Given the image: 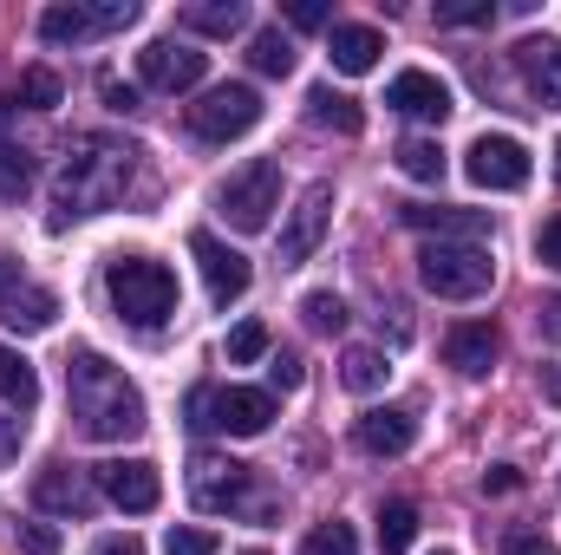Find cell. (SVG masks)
<instances>
[{"instance_id":"6da1fadb","label":"cell","mask_w":561,"mask_h":555,"mask_svg":"<svg viewBox=\"0 0 561 555\" xmlns=\"http://www.w3.org/2000/svg\"><path fill=\"white\" fill-rule=\"evenodd\" d=\"M131 170H138V144L105 138V132L72 138L66 163H59V183H53V229H66V223H79V216L112 209V203L125 196Z\"/></svg>"},{"instance_id":"7a4b0ae2","label":"cell","mask_w":561,"mask_h":555,"mask_svg":"<svg viewBox=\"0 0 561 555\" xmlns=\"http://www.w3.org/2000/svg\"><path fill=\"white\" fill-rule=\"evenodd\" d=\"M66 393H72L79 431L99 438V444H125V438L144 431V393L105 360V353H92V347H79V353L66 360Z\"/></svg>"},{"instance_id":"3957f363","label":"cell","mask_w":561,"mask_h":555,"mask_svg":"<svg viewBox=\"0 0 561 555\" xmlns=\"http://www.w3.org/2000/svg\"><path fill=\"white\" fill-rule=\"evenodd\" d=\"M105 294H112L118 320H131L144 333L176 314V275H170L163 262H150V256H118V262L105 269Z\"/></svg>"},{"instance_id":"277c9868","label":"cell","mask_w":561,"mask_h":555,"mask_svg":"<svg viewBox=\"0 0 561 555\" xmlns=\"http://www.w3.org/2000/svg\"><path fill=\"white\" fill-rule=\"evenodd\" d=\"M419 281L437 301H477L496 287V262L483 242H424L419 249Z\"/></svg>"},{"instance_id":"5b68a950","label":"cell","mask_w":561,"mask_h":555,"mask_svg":"<svg viewBox=\"0 0 561 555\" xmlns=\"http://www.w3.org/2000/svg\"><path fill=\"white\" fill-rule=\"evenodd\" d=\"M275 203H280V163H275V157H255V163H242V170H236V177L216 190V209H222V223H229V229H242V236L268 229Z\"/></svg>"},{"instance_id":"8992f818","label":"cell","mask_w":561,"mask_h":555,"mask_svg":"<svg viewBox=\"0 0 561 555\" xmlns=\"http://www.w3.org/2000/svg\"><path fill=\"white\" fill-rule=\"evenodd\" d=\"M190 418L196 424H216L229 438H262L275 424V393H255V386H216V393H190Z\"/></svg>"},{"instance_id":"52a82bcc","label":"cell","mask_w":561,"mask_h":555,"mask_svg":"<svg viewBox=\"0 0 561 555\" xmlns=\"http://www.w3.org/2000/svg\"><path fill=\"white\" fill-rule=\"evenodd\" d=\"M262 125V92L255 86H216L190 105V132L203 144H229V138H249Z\"/></svg>"},{"instance_id":"ba28073f","label":"cell","mask_w":561,"mask_h":555,"mask_svg":"<svg viewBox=\"0 0 561 555\" xmlns=\"http://www.w3.org/2000/svg\"><path fill=\"white\" fill-rule=\"evenodd\" d=\"M249 484H255V471L236 464V457H216V451H196L190 457V503L209 510V517L249 510Z\"/></svg>"},{"instance_id":"9c48e42d","label":"cell","mask_w":561,"mask_h":555,"mask_svg":"<svg viewBox=\"0 0 561 555\" xmlns=\"http://www.w3.org/2000/svg\"><path fill=\"white\" fill-rule=\"evenodd\" d=\"M138 20V0H92V7H46L39 13V39L53 46H72V39H92V33H125Z\"/></svg>"},{"instance_id":"30bf717a","label":"cell","mask_w":561,"mask_h":555,"mask_svg":"<svg viewBox=\"0 0 561 555\" xmlns=\"http://www.w3.org/2000/svg\"><path fill=\"white\" fill-rule=\"evenodd\" d=\"M463 177L477 190H523L529 183V150L510 138V132H483V138L463 150Z\"/></svg>"},{"instance_id":"8fae6325","label":"cell","mask_w":561,"mask_h":555,"mask_svg":"<svg viewBox=\"0 0 561 555\" xmlns=\"http://www.w3.org/2000/svg\"><path fill=\"white\" fill-rule=\"evenodd\" d=\"M138 72H144L150 92H190V86H203L209 53H196V46H183V39H150L138 53Z\"/></svg>"},{"instance_id":"7c38bea8","label":"cell","mask_w":561,"mask_h":555,"mask_svg":"<svg viewBox=\"0 0 561 555\" xmlns=\"http://www.w3.org/2000/svg\"><path fill=\"white\" fill-rule=\"evenodd\" d=\"M327 216H333V183H307L300 203H294V216H287V229H280V269H300L320 249Z\"/></svg>"},{"instance_id":"4fadbf2b","label":"cell","mask_w":561,"mask_h":555,"mask_svg":"<svg viewBox=\"0 0 561 555\" xmlns=\"http://www.w3.org/2000/svg\"><path fill=\"white\" fill-rule=\"evenodd\" d=\"M99 497H105L99 477H85L79 464H46V471L33 477V503L53 510V517H92Z\"/></svg>"},{"instance_id":"5bb4252c","label":"cell","mask_w":561,"mask_h":555,"mask_svg":"<svg viewBox=\"0 0 561 555\" xmlns=\"http://www.w3.org/2000/svg\"><path fill=\"white\" fill-rule=\"evenodd\" d=\"M190 256L203 262V281H209V301H216V307H229V301H242V294H249V281H255V275H249V256H236L222 236L196 229V236H190Z\"/></svg>"},{"instance_id":"9a60e30c","label":"cell","mask_w":561,"mask_h":555,"mask_svg":"<svg viewBox=\"0 0 561 555\" xmlns=\"http://www.w3.org/2000/svg\"><path fill=\"white\" fill-rule=\"evenodd\" d=\"M99 490L118 503V510H157L163 503V477H157V464H144V457H118V464H99Z\"/></svg>"},{"instance_id":"2e32d148","label":"cell","mask_w":561,"mask_h":555,"mask_svg":"<svg viewBox=\"0 0 561 555\" xmlns=\"http://www.w3.org/2000/svg\"><path fill=\"white\" fill-rule=\"evenodd\" d=\"M386 105L392 112H405V118H424V125H444L450 118V86L437 79V72H399L392 86H386Z\"/></svg>"},{"instance_id":"e0dca14e","label":"cell","mask_w":561,"mask_h":555,"mask_svg":"<svg viewBox=\"0 0 561 555\" xmlns=\"http://www.w3.org/2000/svg\"><path fill=\"white\" fill-rule=\"evenodd\" d=\"M412 444H419L412 406H373V412H359V451H373V457H405Z\"/></svg>"},{"instance_id":"ac0fdd59","label":"cell","mask_w":561,"mask_h":555,"mask_svg":"<svg viewBox=\"0 0 561 555\" xmlns=\"http://www.w3.org/2000/svg\"><path fill=\"white\" fill-rule=\"evenodd\" d=\"M496 353H503V333H496L490 320H463V327L444 333V360H450L463 380H483V373L496 366Z\"/></svg>"},{"instance_id":"d6986e66","label":"cell","mask_w":561,"mask_h":555,"mask_svg":"<svg viewBox=\"0 0 561 555\" xmlns=\"http://www.w3.org/2000/svg\"><path fill=\"white\" fill-rule=\"evenodd\" d=\"M399 216H405L412 229H437V242H444V236H450V242H477V236L490 229L483 209H457V203H399Z\"/></svg>"},{"instance_id":"ffe728a7","label":"cell","mask_w":561,"mask_h":555,"mask_svg":"<svg viewBox=\"0 0 561 555\" xmlns=\"http://www.w3.org/2000/svg\"><path fill=\"white\" fill-rule=\"evenodd\" d=\"M516 72H523V79H529V92L556 112V105H561V39H549V33L523 39V46H516Z\"/></svg>"},{"instance_id":"44dd1931","label":"cell","mask_w":561,"mask_h":555,"mask_svg":"<svg viewBox=\"0 0 561 555\" xmlns=\"http://www.w3.org/2000/svg\"><path fill=\"white\" fill-rule=\"evenodd\" d=\"M53 320H59V294L53 287H26L20 281V287L0 294V327L7 333H46Z\"/></svg>"},{"instance_id":"7402d4cb","label":"cell","mask_w":561,"mask_h":555,"mask_svg":"<svg viewBox=\"0 0 561 555\" xmlns=\"http://www.w3.org/2000/svg\"><path fill=\"white\" fill-rule=\"evenodd\" d=\"M379 53H386V33H379V26H353V20H340V26H333V39H327L333 72H373V66H379Z\"/></svg>"},{"instance_id":"603a6c76","label":"cell","mask_w":561,"mask_h":555,"mask_svg":"<svg viewBox=\"0 0 561 555\" xmlns=\"http://www.w3.org/2000/svg\"><path fill=\"white\" fill-rule=\"evenodd\" d=\"M307 118H313L320 132H340V138H359V132H366L359 99H346V92H333V86H313V92H307Z\"/></svg>"},{"instance_id":"cb8c5ba5","label":"cell","mask_w":561,"mask_h":555,"mask_svg":"<svg viewBox=\"0 0 561 555\" xmlns=\"http://www.w3.org/2000/svg\"><path fill=\"white\" fill-rule=\"evenodd\" d=\"M0 399H7V412H20V418L39 406V373H33V360L13 353L7 340H0Z\"/></svg>"},{"instance_id":"d4e9b609","label":"cell","mask_w":561,"mask_h":555,"mask_svg":"<svg viewBox=\"0 0 561 555\" xmlns=\"http://www.w3.org/2000/svg\"><path fill=\"white\" fill-rule=\"evenodd\" d=\"M183 26L190 33H209V39H229V33L249 26V7L242 0H196V7H183Z\"/></svg>"},{"instance_id":"484cf974","label":"cell","mask_w":561,"mask_h":555,"mask_svg":"<svg viewBox=\"0 0 561 555\" xmlns=\"http://www.w3.org/2000/svg\"><path fill=\"white\" fill-rule=\"evenodd\" d=\"M386 373H392V366H386L379 347H346V353H340V386H346V393H379Z\"/></svg>"},{"instance_id":"4316f807","label":"cell","mask_w":561,"mask_h":555,"mask_svg":"<svg viewBox=\"0 0 561 555\" xmlns=\"http://www.w3.org/2000/svg\"><path fill=\"white\" fill-rule=\"evenodd\" d=\"M249 66H255L262 79H287V72H294V39H287L280 26H262V33L249 39Z\"/></svg>"},{"instance_id":"83f0119b","label":"cell","mask_w":561,"mask_h":555,"mask_svg":"<svg viewBox=\"0 0 561 555\" xmlns=\"http://www.w3.org/2000/svg\"><path fill=\"white\" fill-rule=\"evenodd\" d=\"M399 170L412 183H444V144L437 138H405L399 144Z\"/></svg>"},{"instance_id":"f1b7e54d","label":"cell","mask_w":561,"mask_h":555,"mask_svg":"<svg viewBox=\"0 0 561 555\" xmlns=\"http://www.w3.org/2000/svg\"><path fill=\"white\" fill-rule=\"evenodd\" d=\"M33 190V150L0 138V203H20Z\"/></svg>"},{"instance_id":"f546056e","label":"cell","mask_w":561,"mask_h":555,"mask_svg":"<svg viewBox=\"0 0 561 555\" xmlns=\"http://www.w3.org/2000/svg\"><path fill=\"white\" fill-rule=\"evenodd\" d=\"M419 536V510L412 503H386L379 510V555H405Z\"/></svg>"},{"instance_id":"4dcf8cb0","label":"cell","mask_w":561,"mask_h":555,"mask_svg":"<svg viewBox=\"0 0 561 555\" xmlns=\"http://www.w3.org/2000/svg\"><path fill=\"white\" fill-rule=\"evenodd\" d=\"M300 314H307V327H313V333H340V327H346V301H340V294H327V287H313V294L300 301Z\"/></svg>"},{"instance_id":"1f68e13d","label":"cell","mask_w":561,"mask_h":555,"mask_svg":"<svg viewBox=\"0 0 561 555\" xmlns=\"http://www.w3.org/2000/svg\"><path fill=\"white\" fill-rule=\"evenodd\" d=\"M20 105H33V112H53V105H59V72H46V66L20 72Z\"/></svg>"},{"instance_id":"d6a6232c","label":"cell","mask_w":561,"mask_h":555,"mask_svg":"<svg viewBox=\"0 0 561 555\" xmlns=\"http://www.w3.org/2000/svg\"><path fill=\"white\" fill-rule=\"evenodd\" d=\"M268 353V327L262 320H242L236 333H229V366H249V360H262Z\"/></svg>"},{"instance_id":"836d02e7","label":"cell","mask_w":561,"mask_h":555,"mask_svg":"<svg viewBox=\"0 0 561 555\" xmlns=\"http://www.w3.org/2000/svg\"><path fill=\"white\" fill-rule=\"evenodd\" d=\"M300 555H359V543H353L346 523H320V530L300 543Z\"/></svg>"},{"instance_id":"e575fe53","label":"cell","mask_w":561,"mask_h":555,"mask_svg":"<svg viewBox=\"0 0 561 555\" xmlns=\"http://www.w3.org/2000/svg\"><path fill=\"white\" fill-rule=\"evenodd\" d=\"M437 20H444V26H490L496 7H490V0H450V7H437Z\"/></svg>"},{"instance_id":"d590c367","label":"cell","mask_w":561,"mask_h":555,"mask_svg":"<svg viewBox=\"0 0 561 555\" xmlns=\"http://www.w3.org/2000/svg\"><path fill=\"white\" fill-rule=\"evenodd\" d=\"M163 555H216V536L209 530H170Z\"/></svg>"},{"instance_id":"8d00e7d4","label":"cell","mask_w":561,"mask_h":555,"mask_svg":"<svg viewBox=\"0 0 561 555\" xmlns=\"http://www.w3.org/2000/svg\"><path fill=\"white\" fill-rule=\"evenodd\" d=\"M536 262H542V269H556V275H561V216H549V223L536 229Z\"/></svg>"},{"instance_id":"74e56055","label":"cell","mask_w":561,"mask_h":555,"mask_svg":"<svg viewBox=\"0 0 561 555\" xmlns=\"http://www.w3.org/2000/svg\"><path fill=\"white\" fill-rule=\"evenodd\" d=\"M20 550L26 555H59V530H53V523H20Z\"/></svg>"},{"instance_id":"f35d334b","label":"cell","mask_w":561,"mask_h":555,"mask_svg":"<svg viewBox=\"0 0 561 555\" xmlns=\"http://www.w3.org/2000/svg\"><path fill=\"white\" fill-rule=\"evenodd\" d=\"M333 7L327 0H287V26H327Z\"/></svg>"},{"instance_id":"ab89813d","label":"cell","mask_w":561,"mask_h":555,"mask_svg":"<svg viewBox=\"0 0 561 555\" xmlns=\"http://www.w3.org/2000/svg\"><path fill=\"white\" fill-rule=\"evenodd\" d=\"M300 380H307V373H300V360H294V353H275L268 386H275V393H300Z\"/></svg>"},{"instance_id":"60d3db41","label":"cell","mask_w":561,"mask_h":555,"mask_svg":"<svg viewBox=\"0 0 561 555\" xmlns=\"http://www.w3.org/2000/svg\"><path fill=\"white\" fill-rule=\"evenodd\" d=\"M503 555H561V550L536 530H516V536H503Z\"/></svg>"},{"instance_id":"b9f144b4","label":"cell","mask_w":561,"mask_h":555,"mask_svg":"<svg viewBox=\"0 0 561 555\" xmlns=\"http://www.w3.org/2000/svg\"><path fill=\"white\" fill-rule=\"evenodd\" d=\"M99 92H105V105H112V112H138V92H131L125 79H99Z\"/></svg>"},{"instance_id":"7bdbcfd3","label":"cell","mask_w":561,"mask_h":555,"mask_svg":"<svg viewBox=\"0 0 561 555\" xmlns=\"http://www.w3.org/2000/svg\"><path fill=\"white\" fill-rule=\"evenodd\" d=\"M516 484H523V477H516L510 464H496V471H483V490H490V497H510Z\"/></svg>"},{"instance_id":"ee69618b","label":"cell","mask_w":561,"mask_h":555,"mask_svg":"<svg viewBox=\"0 0 561 555\" xmlns=\"http://www.w3.org/2000/svg\"><path fill=\"white\" fill-rule=\"evenodd\" d=\"M20 438H26V418H0V457H13Z\"/></svg>"},{"instance_id":"f6af8a7d","label":"cell","mask_w":561,"mask_h":555,"mask_svg":"<svg viewBox=\"0 0 561 555\" xmlns=\"http://www.w3.org/2000/svg\"><path fill=\"white\" fill-rule=\"evenodd\" d=\"M542 333H549V340H561V301H549V307H542Z\"/></svg>"},{"instance_id":"bcb514c9","label":"cell","mask_w":561,"mask_h":555,"mask_svg":"<svg viewBox=\"0 0 561 555\" xmlns=\"http://www.w3.org/2000/svg\"><path fill=\"white\" fill-rule=\"evenodd\" d=\"M99 555H144L131 536H112V543H99Z\"/></svg>"},{"instance_id":"7dc6e473","label":"cell","mask_w":561,"mask_h":555,"mask_svg":"<svg viewBox=\"0 0 561 555\" xmlns=\"http://www.w3.org/2000/svg\"><path fill=\"white\" fill-rule=\"evenodd\" d=\"M7 287H20V262H13V256H0V294H7Z\"/></svg>"},{"instance_id":"c3c4849f","label":"cell","mask_w":561,"mask_h":555,"mask_svg":"<svg viewBox=\"0 0 561 555\" xmlns=\"http://www.w3.org/2000/svg\"><path fill=\"white\" fill-rule=\"evenodd\" d=\"M542 393H549V399L561 406V373H549V380H542Z\"/></svg>"},{"instance_id":"681fc988","label":"cell","mask_w":561,"mask_h":555,"mask_svg":"<svg viewBox=\"0 0 561 555\" xmlns=\"http://www.w3.org/2000/svg\"><path fill=\"white\" fill-rule=\"evenodd\" d=\"M556 177H561V144H556Z\"/></svg>"},{"instance_id":"f907efd6","label":"cell","mask_w":561,"mask_h":555,"mask_svg":"<svg viewBox=\"0 0 561 555\" xmlns=\"http://www.w3.org/2000/svg\"><path fill=\"white\" fill-rule=\"evenodd\" d=\"M431 555H450V550H431Z\"/></svg>"},{"instance_id":"816d5d0a","label":"cell","mask_w":561,"mask_h":555,"mask_svg":"<svg viewBox=\"0 0 561 555\" xmlns=\"http://www.w3.org/2000/svg\"><path fill=\"white\" fill-rule=\"evenodd\" d=\"M249 555H262V550H249Z\"/></svg>"}]
</instances>
